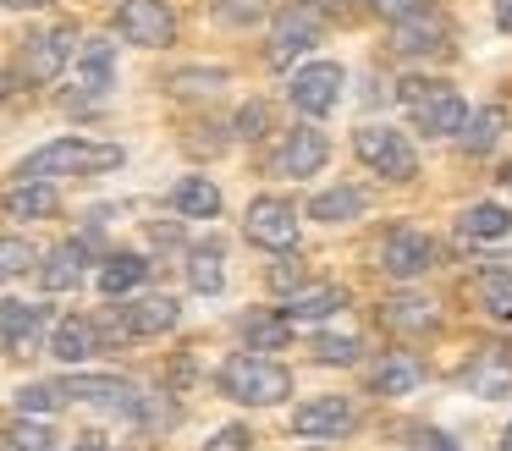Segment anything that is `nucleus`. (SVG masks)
<instances>
[{"mask_svg": "<svg viewBox=\"0 0 512 451\" xmlns=\"http://www.w3.org/2000/svg\"><path fill=\"white\" fill-rule=\"evenodd\" d=\"M122 165L116 143H89V138H56L45 149H34L17 165V182H56V176H100Z\"/></svg>", "mask_w": 512, "mask_h": 451, "instance_id": "1", "label": "nucleus"}, {"mask_svg": "<svg viewBox=\"0 0 512 451\" xmlns=\"http://www.w3.org/2000/svg\"><path fill=\"white\" fill-rule=\"evenodd\" d=\"M221 391L243 407H276L292 396V374L265 352H232L221 363Z\"/></svg>", "mask_w": 512, "mask_h": 451, "instance_id": "2", "label": "nucleus"}, {"mask_svg": "<svg viewBox=\"0 0 512 451\" xmlns=\"http://www.w3.org/2000/svg\"><path fill=\"white\" fill-rule=\"evenodd\" d=\"M397 99H402L408 121L424 132V138H446V132H457L463 116H468L463 94H457L446 77H408V83L397 88Z\"/></svg>", "mask_w": 512, "mask_h": 451, "instance_id": "3", "label": "nucleus"}, {"mask_svg": "<svg viewBox=\"0 0 512 451\" xmlns=\"http://www.w3.org/2000/svg\"><path fill=\"white\" fill-rule=\"evenodd\" d=\"M353 154L369 165L375 176H391V182H408L413 171H419V154H413V143L402 138V132H391L386 121H364V127L353 132Z\"/></svg>", "mask_w": 512, "mask_h": 451, "instance_id": "4", "label": "nucleus"}, {"mask_svg": "<svg viewBox=\"0 0 512 451\" xmlns=\"http://www.w3.org/2000/svg\"><path fill=\"white\" fill-rule=\"evenodd\" d=\"M72 44H78V33H72V28H39V33H28L23 55H17L23 83H56V77L72 66Z\"/></svg>", "mask_w": 512, "mask_h": 451, "instance_id": "5", "label": "nucleus"}, {"mask_svg": "<svg viewBox=\"0 0 512 451\" xmlns=\"http://www.w3.org/2000/svg\"><path fill=\"white\" fill-rule=\"evenodd\" d=\"M243 237L254 242V248H270V253H287L292 242H298V209L287 204V198L265 193L248 204L243 215Z\"/></svg>", "mask_w": 512, "mask_h": 451, "instance_id": "6", "label": "nucleus"}, {"mask_svg": "<svg viewBox=\"0 0 512 451\" xmlns=\"http://www.w3.org/2000/svg\"><path fill=\"white\" fill-rule=\"evenodd\" d=\"M116 33H122L127 44H144V50H166V44L177 39V17H171L166 0H122Z\"/></svg>", "mask_w": 512, "mask_h": 451, "instance_id": "7", "label": "nucleus"}, {"mask_svg": "<svg viewBox=\"0 0 512 451\" xmlns=\"http://www.w3.org/2000/svg\"><path fill=\"white\" fill-rule=\"evenodd\" d=\"M342 83H347V72L336 61H309V66H298L292 72V105L303 110V116H331L336 110V99H342Z\"/></svg>", "mask_w": 512, "mask_h": 451, "instance_id": "8", "label": "nucleus"}, {"mask_svg": "<svg viewBox=\"0 0 512 451\" xmlns=\"http://www.w3.org/2000/svg\"><path fill=\"white\" fill-rule=\"evenodd\" d=\"M61 396H78V402L111 407V413H127V418H138V407H144V391L122 374H72V380H61Z\"/></svg>", "mask_w": 512, "mask_h": 451, "instance_id": "9", "label": "nucleus"}, {"mask_svg": "<svg viewBox=\"0 0 512 451\" xmlns=\"http://www.w3.org/2000/svg\"><path fill=\"white\" fill-rule=\"evenodd\" d=\"M353 418H358V407L347 396H314V402L292 407V435L298 440H336L353 429Z\"/></svg>", "mask_w": 512, "mask_h": 451, "instance_id": "10", "label": "nucleus"}, {"mask_svg": "<svg viewBox=\"0 0 512 451\" xmlns=\"http://www.w3.org/2000/svg\"><path fill=\"white\" fill-rule=\"evenodd\" d=\"M380 270H386L391 281H413V275L435 270V242L424 237V231H413V226H397L386 242H380Z\"/></svg>", "mask_w": 512, "mask_h": 451, "instance_id": "11", "label": "nucleus"}, {"mask_svg": "<svg viewBox=\"0 0 512 451\" xmlns=\"http://www.w3.org/2000/svg\"><path fill=\"white\" fill-rule=\"evenodd\" d=\"M391 50L397 55H452V28H446V17H435L424 6L413 17L391 22Z\"/></svg>", "mask_w": 512, "mask_h": 451, "instance_id": "12", "label": "nucleus"}, {"mask_svg": "<svg viewBox=\"0 0 512 451\" xmlns=\"http://www.w3.org/2000/svg\"><path fill=\"white\" fill-rule=\"evenodd\" d=\"M314 44H320V22H314V11L309 6H292V11H281V17H276V33H270L265 61L281 72V66H292V55H309Z\"/></svg>", "mask_w": 512, "mask_h": 451, "instance_id": "13", "label": "nucleus"}, {"mask_svg": "<svg viewBox=\"0 0 512 451\" xmlns=\"http://www.w3.org/2000/svg\"><path fill=\"white\" fill-rule=\"evenodd\" d=\"M325 154H331V143H325L320 127H292L281 138V149L270 154V171L276 176H314L325 165Z\"/></svg>", "mask_w": 512, "mask_h": 451, "instance_id": "14", "label": "nucleus"}, {"mask_svg": "<svg viewBox=\"0 0 512 451\" xmlns=\"http://www.w3.org/2000/svg\"><path fill=\"white\" fill-rule=\"evenodd\" d=\"M177 319H182V303H177L171 292L133 297V303L122 308V330H127V336H166Z\"/></svg>", "mask_w": 512, "mask_h": 451, "instance_id": "15", "label": "nucleus"}, {"mask_svg": "<svg viewBox=\"0 0 512 451\" xmlns=\"http://www.w3.org/2000/svg\"><path fill=\"white\" fill-rule=\"evenodd\" d=\"M39 330H45V308L17 303V297L0 303V347H6V352H34L39 347Z\"/></svg>", "mask_w": 512, "mask_h": 451, "instance_id": "16", "label": "nucleus"}, {"mask_svg": "<svg viewBox=\"0 0 512 451\" xmlns=\"http://www.w3.org/2000/svg\"><path fill=\"white\" fill-rule=\"evenodd\" d=\"M50 352H56L61 363H83L100 352V330H94V319L83 314H67L56 330H50Z\"/></svg>", "mask_w": 512, "mask_h": 451, "instance_id": "17", "label": "nucleus"}, {"mask_svg": "<svg viewBox=\"0 0 512 451\" xmlns=\"http://www.w3.org/2000/svg\"><path fill=\"white\" fill-rule=\"evenodd\" d=\"M83 259H89V242H61V248H50L45 264H39V286H45V292L78 286L83 281Z\"/></svg>", "mask_w": 512, "mask_h": 451, "instance_id": "18", "label": "nucleus"}, {"mask_svg": "<svg viewBox=\"0 0 512 451\" xmlns=\"http://www.w3.org/2000/svg\"><path fill=\"white\" fill-rule=\"evenodd\" d=\"M111 83H116V50H111V39H89L78 50V88L89 99H100Z\"/></svg>", "mask_w": 512, "mask_h": 451, "instance_id": "19", "label": "nucleus"}, {"mask_svg": "<svg viewBox=\"0 0 512 451\" xmlns=\"http://www.w3.org/2000/svg\"><path fill=\"white\" fill-rule=\"evenodd\" d=\"M171 209L188 220H215L221 215V187L210 182V176H182L177 187H171Z\"/></svg>", "mask_w": 512, "mask_h": 451, "instance_id": "20", "label": "nucleus"}, {"mask_svg": "<svg viewBox=\"0 0 512 451\" xmlns=\"http://www.w3.org/2000/svg\"><path fill=\"white\" fill-rule=\"evenodd\" d=\"M144 275H149V259H144V253H105V264H100V292H105V297H127L133 286H144Z\"/></svg>", "mask_w": 512, "mask_h": 451, "instance_id": "21", "label": "nucleus"}, {"mask_svg": "<svg viewBox=\"0 0 512 451\" xmlns=\"http://www.w3.org/2000/svg\"><path fill=\"white\" fill-rule=\"evenodd\" d=\"M463 149L468 154H490L501 143V132H507V110L501 105H485V110H474V116H463Z\"/></svg>", "mask_w": 512, "mask_h": 451, "instance_id": "22", "label": "nucleus"}, {"mask_svg": "<svg viewBox=\"0 0 512 451\" xmlns=\"http://www.w3.org/2000/svg\"><path fill=\"white\" fill-rule=\"evenodd\" d=\"M309 215L325 220V226H347V220L364 215V193L358 187H325V193L309 198Z\"/></svg>", "mask_w": 512, "mask_h": 451, "instance_id": "23", "label": "nucleus"}, {"mask_svg": "<svg viewBox=\"0 0 512 451\" xmlns=\"http://www.w3.org/2000/svg\"><path fill=\"white\" fill-rule=\"evenodd\" d=\"M6 215H17V220L56 215V187L50 182H12L6 187Z\"/></svg>", "mask_w": 512, "mask_h": 451, "instance_id": "24", "label": "nucleus"}, {"mask_svg": "<svg viewBox=\"0 0 512 451\" xmlns=\"http://www.w3.org/2000/svg\"><path fill=\"white\" fill-rule=\"evenodd\" d=\"M336 308H347V292L325 281V286H298L281 314H287V319H325V314H336Z\"/></svg>", "mask_w": 512, "mask_h": 451, "instance_id": "25", "label": "nucleus"}, {"mask_svg": "<svg viewBox=\"0 0 512 451\" xmlns=\"http://www.w3.org/2000/svg\"><path fill=\"white\" fill-rule=\"evenodd\" d=\"M457 231L474 237V242H496V237H507V231H512V209L507 204H468L463 220H457Z\"/></svg>", "mask_w": 512, "mask_h": 451, "instance_id": "26", "label": "nucleus"}, {"mask_svg": "<svg viewBox=\"0 0 512 451\" xmlns=\"http://www.w3.org/2000/svg\"><path fill=\"white\" fill-rule=\"evenodd\" d=\"M243 336H248V352H276L292 341V319L287 314H243Z\"/></svg>", "mask_w": 512, "mask_h": 451, "instance_id": "27", "label": "nucleus"}, {"mask_svg": "<svg viewBox=\"0 0 512 451\" xmlns=\"http://www.w3.org/2000/svg\"><path fill=\"white\" fill-rule=\"evenodd\" d=\"M188 286H193V292H204V297H215L226 286V259H221L215 242H204V248L188 253Z\"/></svg>", "mask_w": 512, "mask_h": 451, "instance_id": "28", "label": "nucleus"}, {"mask_svg": "<svg viewBox=\"0 0 512 451\" xmlns=\"http://www.w3.org/2000/svg\"><path fill=\"white\" fill-rule=\"evenodd\" d=\"M380 319H386L391 330H408V336H419V330L435 325V314H430L424 297H391V303H380Z\"/></svg>", "mask_w": 512, "mask_h": 451, "instance_id": "29", "label": "nucleus"}, {"mask_svg": "<svg viewBox=\"0 0 512 451\" xmlns=\"http://www.w3.org/2000/svg\"><path fill=\"white\" fill-rule=\"evenodd\" d=\"M479 303H485L496 319H512V270H507V264L479 270Z\"/></svg>", "mask_w": 512, "mask_h": 451, "instance_id": "30", "label": "nucleus"}, {"mask_svg": "<svg viewBox=\"0 0 512 451\" xmlns=\"http://www.w3.org/2000/svg\"><path fill=\"white\" fill-rule=\"evenodd\" d=\"M468 385H474L479 396H507V391H512V369L501 363L496 347L479 352V369H468Z\"/></svg>", "mask_w": 512, "mask_h": 451, "instance_id": "31", "label": "nucleus"}, {"mask_svg": "<svg viewBox=\"0 0 512 451\" xmlns=\"http://www.w3.org/2000/svg\"><path fill=\"white\" fill-rule=\"evenodd\" d=\"M413 385H419V363L402 358V352H391V358L375 369V391L380 396H408Z\"/></svg>", "mask_w": 512, "mask_h": 451, "instance_id": "32", "label": "nucleus"}, {"mask_svg": "<svg viewBox=\"0 0 512 451\" xmlns=\"http://www.w3.org/2000/svg\"><path fill=\"white\" fill-rule=\"evenodd\" d=\"M210 17L221 28H254L270 17V0H210Z\"/></svg>", "mask_w": 512, "mask_h": 451, "instance_id": "33", "label": "nucleus"}, {"mask_svg": "<svg viewBox=\"0 0 512 451\" xmlns=\"http://www.w3.org/2000/svg\"><path fill=\"white\" fill-rule=\"evenodd\" d=\"M39 264V248L28 237H0V281H12V275L34 270Z\"/></svg>", "mask_w": 512, "mask_h": 451, "instance_id": "34", "label": "nucleus"}, {"mask_svg": "<svg viewBox=\"0 0 512 451\" xmlns=\"http://www.w3.org/2000/svg\"><path fill=\"white\" fill-rule=\"evenodd\" d=\"M12 402H17V413H56V407L61 402H67V396H61V385H23V391H17L12 396Z\"/></svg>", "mask_w": 512, "mask_h": 451, "instance_id": "35", "label": "nucleus"}, {"mask_svg": "<svg viewBox=\"0 0 512 451\" xmlns=\"http://www.w3.org/2000/svg\"><path fill=\"white\" fill-rule=\"evenodd\" d=\"M314 358L320 363H358V336H314Z\"/></svg>", "mask_w": 512, "mask_h": 451, "instance_id": "36", "label": "nucleus"}, {"mask_svg": "<svg viewBox=\"0 0 512 451\" xmlns=\"http://www.w3.org/2000/svg\"><path fill=\"white\" fill-rule=\"evenodd\" d=\"M6 440H12L6 451H56V435H50L45 424H28V418H23V424H12V435H6Z\"/></svg>", "mask_w": 512, "mask_h": 451, "instance_id": "37", "label": "nucleus"}, {"mask_svg": "<svg viewBox=\"0 0 512 451\" xmlns=\"http://www.w3.org/2000/svg\"><path fill=\"white\" fill-rule=\"evenodd\" d=\"M204 451H254V435H248L243 424H226V429H215L210 435V446Z\"/></svg>", "mask_w": 512, "mask_h": 451, "instance_id": "38", "label": "nucleus"}, {"mask_svg": "<svg viewBox=\"0 0 512 451\" xmlns=\"http://www.w3.org/2000/svg\"><path fill=\"white\" fill-rule=\"evenodd\" d=\"M265 121H270V110L259 105V99H254V105H243V110H237V138H265Z\"/></svg>", "mask_w": 512, "mask_h": 451, "instance_id": "39", "label": "nucleus"}, {"mask_svg": "<svg viewBox=\"0 0 512 451\" xmlns=\"http://www.w3.org/2000/svg\"><path fill=\"white\" fill-rule=\"evenodd\" d=\"M221 83H226V72H182V77H171L177 94H199V88H221Z\"/></svg>", "mask_w": 512, "mask_h": 451, "instance_id": "40", "label": "nucleus"}, {"mask_svg": "<svg viewBox=\"0 0 512 451\" xmlns=\"http://www.w3.org/2000/svg\"><path fill=\"white\" fill-rule=\"evenodd\" d=\"M430 0H369V11H380L386 22H402V17H413V11H424Z\"/></svg>", "mask_w": 512, "mask_h": 451, "instance_id": "41", "label": "nucleus"}, {"mask_svg": "<svg viewBox=\"0 0 512 451\" xmlns=\"http://www.w3.org/2000/svg\"><path fill=\"white\" fill-rule=\"evenodd\" d=\"M270 286H276V292H298V286H303V264L298 259H281L276 270H270Z\"/></svg>", "mask_w": 512, "mask_h": 451, "instance_id": "42", "label": "nucleus"}, {"mask_svg": "<svg viewBox=\"0 0 512 451\" xmlns=\"http://www.w3.org/2000/svg\"><path fill=\"white\" fill-rule=\"evenodd\" d=\"M496 28L512 33V0H496Z\"/></svg>", "mask_w": 512, "mask_h": 451, "instance_id": "43", "label": "nucleus"}, {"mask_svg": "<svg viewBox=\"0 0 512 451\" xmlns=\"http://www.w3.org/2000/svg\"><path fill=\"white\" fill-rule=\"evenodd\" d=\"M72 451H105V440H100V435H83V440H78V446H72Z\"/></svg>", "mask_w": 512, "mask_h": 451, "instance_id": "44", "label": "nucleus"}, {"mask_svg": "<svg viewBox=\"0 0 512 451\" xmlns=\"http://www.w3.org/2000/svg\"><path fill=\"white\" fill-rule=\"evenodd\" d=\"M6 6H17V11H28V6H45V0H6Z\"/></svg>", "mask_w": 512, "mask_h": 451, "instance_id": "45", "label": "nucleus"}, {"mask_svg": "<svg viewBox=\"0 0 512 451\" xmlns=\"http://www.w3.org/2000/svg\"><path fill=\"white\" fill-rule=\"evenodd\" d=\"M6 88H12V77H6V72H0V99H6Z\"/></svg>", "mask_w": 512, "mask_h": 451, "instance_id": "46", "label": "nucleus"}, {"mask_svg": "<svg viewBox=\"0 0 512 451\" xmlns=\"http://www.w3.org/2000/svg\"><path fill=\"white\" fill-rule=\"evenodd\" d=\"M309 6H325V11H336V0H309Z\"/></svg>", "mask_w": 512, "mask_h": 451, "instance_id": "47", "label": "nucleus"}, {"mask_svg": "<svg viewBox=\"0 0 512 451\" xmlns=\"http://www.w3.org/2000/svg\"><path fill=\"white\" fill-rule=\"evenodd\" d=\"M501 182H507V187H512V165H507V171H501Z\"/></svg>", "mask_w": 512, "mask_h": 451, "instance_id": "48", "label": "nucleus"}, {"mask_svg": "<svg viewBox=\"0 0 512 451\" xmlns=\"http://www.w3.org/2000/svg\"><path fill=\"white\" fill-rule=\"evenodd\" d=\"M501 451H512V429H507V440H501Z\"/></svg>", "mask_w": 512, "mask_h": 451, "instance_id": "49", "label": "nucleus"}]
</instances>
